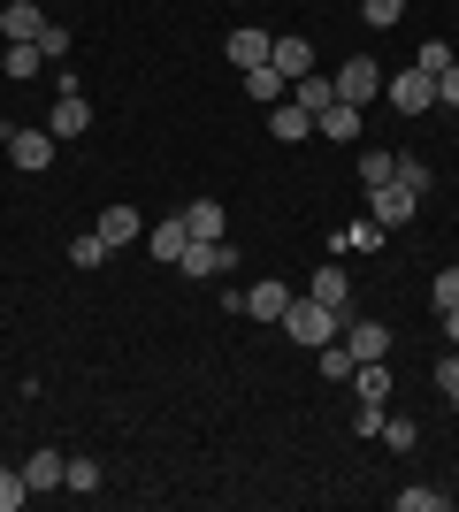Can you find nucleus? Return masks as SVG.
Instances as JSON below:
<instances>
[{
    "label": "nucleus",
    "mask_w": 459,
    "mask_h": 512,
    "mask_svg": "<svg viewBox=\"0 0 459 512\" xmlns=\"http://www.w3.org/2000/svg\"><path fill=\"white\" fill-rule=\"evenodd\" d=\"M284 329H291V344L322 352V344H337V329H345V321L329 314V306H314V299H291V306H284Z\"/></svg>",
    "instance_id": "f257e3e1"
},
{
    "label": "nucleus",
    "mask_w": 459,
    "mask_h": 512,
    "mask_svg": "<svg viewBox=\"0 0 459 512\" xmlns=\"http://www.w3.org/2000/svg\"><path fill=\"white\" fill-rule=\"evenodd\" d=\"M383 100L414 123V115H429V107H437V77H429V69H398V77H383Z\"/></svg>",
    "instance_id": "f03ea898"
},
{
    "label": "nucleus",
    "mask_w": 459,
    "mask_h": 512,
    "mask_svg": "<svg viewBox=\"0 0 459 512\" xmlns=\"http://www.w3.org/2000/svg\"><path fill=\"white\" fill-rule=\"evenodd\" d=\"M337 344H345L352 360H383V352H391V321H375V314H345Z\"/></svg>",
    "instance_id": "7ed1b4c3"
},
{
    "label": "nucleus",
    "mask_w": 459,
    "mask_h": 512,
    "mask_svg": "<svg viewBox=\"0 0 459 512\" xmlns=\"http://www.w3.org/2000/svg\"><path fill=\"white\" fill-rule=\"evenodd\" d=\"M306 299L329 306V314L345 321V314H352V276H345V260H322V268H314V283H306Z\"/></svg>",
    "instance_id": "20e7f679"
},
{
    "label": "nucleus",
    "mask_w": 459,
    "mask_h": 512,
    "mask_svg": "<svg viewBox=\"0 0 459 512\" xmlns=\"http://www.w3.org/2000/svg\"><path fill=\"white\" fill-rule=\"evenodd\" d=\"M421 192H406V184H368V214L383 222V230H398V222H414Z\"/></svg>",
    "instance_id": "39448f33"
},
{
    "label": "nucleus",
    "mask_w": 459,
    "mask_h": 512,
    "mask_svg": "<svg viewBox=\"0 0 459 512\" xmlns=\"http://www.w3.org/2000/svg\"><path fill=\"white\" fill-rule=\"evenodd\" d=\"M54 146H62L54 130H31V123H23V130H8V161H16V169H31V176H39L46 161H54Z\"/></svg>",
    "instance_id": "423d86ee"
},
{
    "label": "nucleus",
    "mask_w": 459,
    "mask_h": 512,
    "mask_svg": "<svg viewBox=\"0 0 459 512\" xmlns=\"http://www.w3.org/2000/svg\"><path fill=\"white\" fill-rule=\"evenodd\" d=\"M352 253H383V222L375 214H360V222H345L329 237V260H352Z\"/></svg>",
    "instance_id": "0eeeda50"
},
{
    "label": "nucleus",
    "mask_w": 459,
    "mask_h": 512,
    "mask_svg": "<svg viewBox=\"0 0 459 512\" xmlns=\"http://www.w3.org/2000/svg\"><path fill=\"white\" fill-rule=\"evenodd\" d=\"M184 245H192V230H184V214H161V222L146 230V253L161 260V268H176V260H184Z\"/></svg>",
    "instance_id": "6e6552de"
},
{
    "label": "nucleus",
    "mask_w": 459,
    "mask_h": 512,
    "mask_svg": "<svg viewBox=\"0 0 459 512\" xmlns=\"http://www.w3.org/2000/svg\"><path fill=\"white\" fill-rule=\"evenodd\" d=\"M329 85H337V100L368 107L375 92H383V69H375V62H345V69H337V77H329Z\"/></svg>",
    "instance_id": "1a4fd4ad"
},
{
    "label": "nucleus",
    "mask_w": 459,
    "mask_h": 512,
    "mask_svg": "<svg viewBox=\"0 0 459 512\" xmlns=\"http://www.w3.org/2000/svg\"><path fill=\"white\" fill-rule=\"evenodd\" d=\"M268 69H276V77H284V85H299L306 69H314V46H306L299 31H291V39H276V46H268Z\"/></svg>",
    "instance_id": "9d476101"
},
{
    "label": "nucleus",
    "mask_w": 459,
    "mask_h": 512,
    "mask_svg": "<svg viewBox=\"0 0 459 512\" xmlns=\"http://www.w3.org/2000/svg\"><path fill=\"white\" fill-rule=\"evenodd\" d=\"M184 230H192V245H222V237H230V214H222L215 199H192V207H184Z\"/></svg>",
    "instance_id": "9b49d317"
},
{
    "label": "nucleus",
    "mask_w": 459,
    "mask_h": 512,
    "mask_svg": "<svg viewBox=\"0 0 459 512\" xmlns=\"http://www.w3.org/2000/svg\"><path fill=\"white\" fill-rule=\"evenodd\" d=\"M46 130H54V138H85V130H92L85 92H62V100H54V115H46Z\"/></svg>",
    "instance_id": "f8f14e48"
},
{
    "label": "nucleus",
    "mask_w": 459,
    "mask_h": 512,
    "mask_svg": "<svg viewBox=\"0 0 459 512\" xmlns=\"http://www.w3.org/2000/svg\"><path fill=\"white\" fill-rule=\"evenodd\" d=\"M284 306H291V283L268 276V283H253V291H245L238 314H253V321H284Z\"/></svg>",
    "instance_id": "ddd939ff"
},
{
    "label": "nucleus",
    "mask_w": 459,
    "mask_h": 512,
    "mask_svg": "<svg viewBox=\"0 0 459 512\" xmlns=\"http://www.w3.org/2000/svg\"><path fill=\"white\" fill-rule=\"evenodd\" d=\"M230 253H238V245H184V260H176V268H184L192 283H207V276H222V268H230Z\"/></svg>",
    "instance_id": "4468645a"
},
{
    "label": "nucleus",
    "mask_w": 459,
    "mask_h": 512,
    "mask_svg": "<svg viewBox=\"0 0 459 512\" xmlns=\"http://www.w3.org/2000/svg\"><path fill=\"white\" fill-rule=\"evenodd\" d=\"M268 130H276L284 146H299V138H314V115H306L299 100H276V107H268Z\"/></svg>",
    "instance_id": "2eb2a0df"
},
{
    "label": "nucleus",
    "mask_w": 459,
    "mask_h": 512,
    "mask_svg": "<svg viewBox=\"0 0 459 512\" xmlns=\"http://www.w3.org/2000/svg\"><path fill=\"white\" fill-rule=\"evenodd\" d=\"M314 130L337 138V146H352V138H360V107H352V100H329L322 115H314Z\"/></svg>",
    "instance_id": "dca6fc26"
},
{
    "label": "nucleus",
    "mask_w": 459,
    "mask_h": 512,
    "mask_svg": "<svg viewBox=\"0 0 459 512\" xmlns=\"http://www.w3.org/2000/svg\"><path fill=\"white\" fill-rule=\"evenodd\" d=\"M352 390H360V406H391V367L360 360V367H352Z\"/></svg>",
    "instance_id": "f3484780"
},
{
    "label": "nucleus",
    "mask_w": 459,
    "mask_h": 512,
    "mask_svg": "<svg viewBox=\"0 0 459 512\" xmlns=\"http://www.w3.org/2000/svg\"><path fill=\"white\" fill-rule=\"evenodd\" d=\"M0 31H8V39H39L46 8H39V0H8V8H0Z\"/></svg>",
    "instance_id": "a211bd4d"
},
{
    "label": "nucleus",
    "mask_w": 459,
    "mask_h": 512,
    "mask_svg": "<svg viewBox=\"0 0 459 512\" xmlns=\"http://www.w3.org/2000/svg\"><path fill=\"white\" fill-rule=\"evenodd\" d=\"M39 69H46L39 39H8V46H0V77H39Z\"/></svg>",
    "instance_id": "6ab92c4d"
},
{
    "label": "nucleus",
    "mask_w": 459,
    "mask_h": 512,
    "mask_svg": "<svg viewBox=\"0 0 459 512\" xmlns=\"http://www.w3.org/2000/svg\"><path fill=\"white\" fill-rule=\"evenodd\" d=\"M62 474H69L62 451H31V459H23V482H31V490H62Z\"/></svg>",
    "instance_id": "aec40b11"
},
{
    "label": "nucleus",
    "mask_w": 459,
    "mask_h": 512,
    "mask_svg": "<svg viewBox=\"0 0 459 512\" xmlns=\"http://www.w3.org/2000/svg\"><path fill=\"white\" fill-rule=\"evenodd\" d=\"M245 100H253V107H276V100H291V85L261 62V69H245Z\"/></svg>",
    "instance_id": "412c9836"
},
{
    "label": "nucleus",
    "mask_w": 459,
    "mask_h": 512,
    "mask_svg": "<svg viewBox=\"0 0 459 512\" xmlns=\"http://www.w3.org/2000/svg\"><path fill=\"white\" fill-rule=\"evenodd\" d=\"M291 100H299V107H306V115H322V107H329V100H337V85H329L322 69H306L299 85H291Z\"/></svg>",
    "instance_id": "4be33fe9"
},
{
    "label": "nucleus",
    "mask_w": 459,
    "mask_h": 512,
    "mask_svg": "<svg viewBox=\"0 0 459 512\" xmlns=\"http://www.w3.org/2000/svg\"><path fill=\"white\" fill-rule=\"evenodd\" d=\"M268 46H276L268 31H230V62H238V69H261V62H268Z\"/></svg>",
    "instance_id": "5701e85b"
},
{
    "label": "nucleus",
    "mask_w": 459,
    "mask_h": 512,
    "mask_svg": "<svg viewBox=\"0 0 459 512\" xmlns=\"http://www.w3.org/2000/svg\"><path fill=\"white\" fill-rule=\"evenodd\" d=\"M100 237H108V245H131V237H146L138 207H108V214H100Z\"/></svg>",
    "instance_id": "b1692460"
},
{
    "label": "nucleus",
    "mask_w": 459,
    "mask_h": 512,
    "mask_svg": "<svg viewBox=\"0 0 459 512\" xmlns=\"http://www.w3.org/2000/svg\"><path fill=\"white\" fill-rule=\"evenodd\" d=\"M383 444H391V451H414L421 444V421H414V413H383Z\"/></svg>",
    "instance_id": "393cba45"
},
{
    "label": "nucleus",
    "mask_w": 459,
    "mask_h": 512,
    "mask_svg": "<svg viewBox=\"0 0 459 512\" xmlns=\"http://www.w3.org/2000/svg\"><path fill=\"white\" fill-rule=\"evenodd\" d=\"M391 184H406V192H421V199H429V161H421V153H398Z\"/></svg>",
    "instance_id": "a878e982"
},
{
    "label": "nucleus",
    "mask_w": 459,
    "mask_h": 512,
    "mask_svg": "<svg viewBox=\"0 0 459 512\" xmlns=\"http://www.w3.org/2000/svg\"><path fill=\"white\" fill-rule=\"evenodd\" d=\"M108 253H115V245H108V237H100V230L69 237V260H77V268H100V260H108Z\"/></svg>",
    "instance_id": "bb28decb"
},
{
    "label": "nucleus",
    "mask_w": 459,
    "mask_h": 512,
    "mask_svg": "<svg viewBox=\"0 0 459 512\" xmlns=\"http://www.w3.org/2000/svg\"><path fill=\"white\" fill-rule=\"evenodd\" d=\"M452 62H459V54H452L444 39H421V54H414V69H429V77H444Z\"/></svg>",
    "instance_id": "cd10ccee"
},
{
    "label": "nucleus",
    "mask_w": 459,
    "mask_h": 512,
    "mask_svg": "<svg viewBox=\"0 0 459 512\" xmlns=\"http://www.w3.org/2000/svg\"><path fill=\"white\" fill-rule=\"evenodd\" d=\"M429 306H437V314H452V306H459V268H437V283H429Z\"/></svg>",
    "instance_id": "c85d7f7f"
},
{
    "label": "nucleus",
    "mask_w": 459,
    "mask_h": 512,
    "mask_svg": "<svg viewBox=\"0 0 459 512\" xmlns=\"http://www.w3.org/2000/svg\"><path fill=\"white\" fill-rule=\"evenodd\" d=\"M391 169H398V153H360V184H391Z\"/></svg>",
    "instance_id": "c756f323"
},
{
    "label": "nucleus",
    "mask_w": 459,
    "mask_h": 512,
    "mask_svg": "<svg viewBox=\"0 0 459 512\" xmlns=\"http://www.w3.org/2000/svg\"><path fill=\"white\" fill-rule=\"evenodd\" d=\"M352 367H360V360H352L345 344H322V375H329V383H352Z\"/></svg>",
    "instance_id": "7c9ffc66"
},
{
    "label": "nucleus",
    "mask_w": 459,
    "mask_h": 512,
    "mask_svg": "<svg viewBox=\"0 0 459 512\" xmlns=\"http://www.w3.org/2000/svg\"><path fill=\"white\" fill-rule=\"evenodd\" d=\"M62 490L92 497V490H100V467H92V459H69V474H62Z\"/></svg>",
    "instance_id": "2f4dec72"
},
{
    "label": "nucleus",
    "mask_w": 459,
    "mask_h": 512,
    "mask_svg": "<svg viewBox=\"0 0 459 512\" xmlns=\"http://www.w3.org/2000/svg\"><path fill=\"white\" fill-rule=\"evenodd\" d=\"M23 497H31V482H23V467H0V512H16Z\"/></svg>",
    "instance_id": "473e14b6"
},
{
    "label": "nucleus",
    "mask_w": 459,
    "mask_h": 512,
    "mask_svg": "<svg viewBox=\"0 0 459 512\" xmlns=\"http://www.w3.org/2000/svg\"><path fill=\"white\" fill-rule=\"evenodd\" d=\"M444 505H452L444 490H398V512H444Z\"/></svg>",
    "instance_id": "72a5a7b5"
},
{
    "label": "nucleus",
    "mask_w": 459,
    "mask_h": 512,
    "mask_svg": "<svg viewBox=\"0 0 459 512\" xmlns=\"http://www.w3.org/2000/svg\"><path fill=\"white\" fill-rule=\"evenodd\" d=\"M360 16H368L375 31H391V23L406 16V0H360Z\"/></svg>",
    "instance_id": "f704fd0d"
},
{
    "label": "nucleus",
    "mask_w": 459,
    "mask_h": 512,
    "mask_svg": "<svg viewBox=\"0 0 459 512\" xmlns=\"http://www.w3.org/2000/svg\"><path fill=\"white\" fill-rule=\"evenodd\" d=\"M39 54H46V62H62V54H69V23H46V31H39Z\"/></svg>",
    "instance_id": "c9c22d12"
},
{
    "label": "nucleus",
    "mask_w": 459,
    "mask_h": 512,
    "mask_svg": "<svg viewBox=\"0 0 459 512\" xmlns=\"http://www.w3.org/2000/svg\"><path fill=\"white\" fill-rule=\"evenodd\" d=\"M437 390L459 406V352H444V360H437Z\"/></svg>",
    "instance_id": "e433bc0d"
},
{
    "label": "nucleus",
    "mask_w": 459,
    "mask_h": 512,
    "mask_svg": "<svg viewBox=\"0 0 459 512\" xmlns=\"http://www.w3.org/2000/svg\"><path fill=\"white\" fill-rule=\"evenodd\" d=\"M383 413H391V406H360V413H352V436H383Z\"/></svg>",
    "instance_id": "4c0bfd02"
},
{
    "label": "nucleus",
    "mask_w": 459,
    "mask_h": 512,
    "mask_svg": "<svg viewBox=\"0 0 459 512\" xmlns=\"http://www.w3.org/2000/svg\"><path fill=\"white\" fill-rule=\"evenodd\" d=\"M437 100H444V107H459V62H452V69L437 77Z\"/></svg>",
    "instance_id": "58836bf2"
},
{
    "label": "nucleus",
    "mask_w": 459,
    "mask_h": 512,
    "mask_svg": "<svg viewBox=\"0 0 459 512\" xmlns=\"http://www.w3.org/2000/svg\"><path fill=\"white\" fill-rule=\"evenodd\" d=\"M444 329H452V352H459V306H452V314H444Z\"/></svg>",
    "instance_id": "ea45409f"
}]
</instances>
